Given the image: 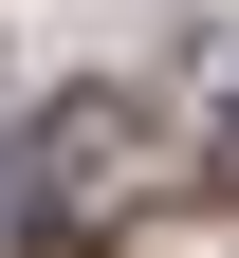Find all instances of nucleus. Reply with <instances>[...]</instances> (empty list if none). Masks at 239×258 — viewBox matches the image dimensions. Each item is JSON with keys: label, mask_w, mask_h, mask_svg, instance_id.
I'll return each mask as SVG.
<instances>
[{"label": "nucleus", "mask_w": 239, "mask_h": 258, "mask_svg": "<svg viewBox=\"0 0 239 258\" xmlns=\"http://www.w3.org/2000/svg\"><path fill=\"white\" fill-rule=\"evenodd\" d=\"M147 184H166L147 111H129V92H55V111L19 129V166H0V203H19V240H37V258H92Z\"/></svg>", "instance_id": "1"}]
</instances>
